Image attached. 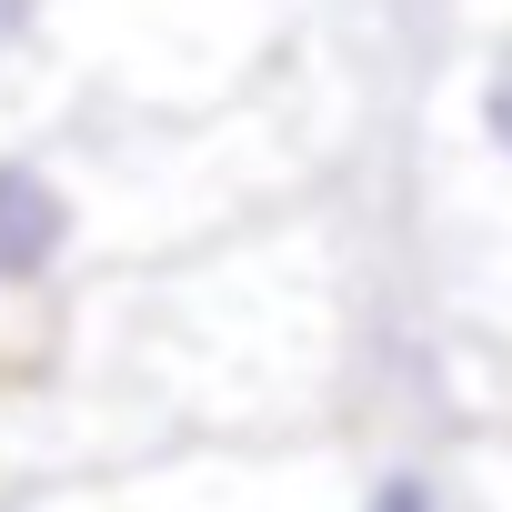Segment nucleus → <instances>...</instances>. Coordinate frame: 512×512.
Returning a JSON list of instances; mask_svg holds the SVG:
<instances>
[{
    "label": "nucleus",
    "instance_id": "obj_1",
    "mask_svg": "<svg viewBox=\"0 0 512 512\" xmlns=\"http://www.w3.org/2000/svg\"><path fill=\"white\" fill-rule=\"evenodd\" d=\"M91 241V191L41 161V151H0V302L51 292Z\"/></svg>",
    "mask_w": 512,
    "mask_h": 512
},
{
    "label": "nucleus",
    "instance_id": "obj_2",
    "mask_svg": "<svg viewBox=\"0 0 512 512\" xmlns=\"http://www.w3.org/2000/svg\"><path fill=\"white\" fill-rule=\"evenodd\" d=\"M472 141L492 161H512V31H492V51L472 71Z\"/></svg>",
    "mask_w": 512,
    "mask_h": 512
},
{
    "label": "nucleus",
    "instance_id": "obj_3",
    "mask_svg": "<svg viewBox=\"0 0 512 512\" xmlns=\"http://www.w3.org/2000/svg\"><path fill=\"white\" fill-rule=\"evenodd\" d=\"M61 31V0H0V81H11L21 61H41Z\"/></svg>",
    "mask_w": 512,
    "mask_h": 512
},
{
    "label": "nucleus",
    "instance_id": "obj_4",
    "mask_svg": "<svg viewBox=\"0 0 512 512\" xmlns=\"http://www.w3.org/2000/svg\"><path fill=\"white\" fill-rule=\"evenodd\" d=\"M352 512H442V482L422 472V462H392V472H372L362 482V502Z\"/></svg>",
    "mask_w": 512,
    "mask_h": 512
},
{
    "label": "nucleus",
    "instance_id": "obj_5",
    "mask_svg": "<svg viewBox=\"0 0 512 512\" xmlns=\"http://www.w3.org/2000/svg\"><path fill=\"white\" fill-rule=\"evenodd\" d=\"M41 512H51V502H41Z\"/></svg>",
    "mask_w": 512,
    "mask_h": 512
}]
</instances>
